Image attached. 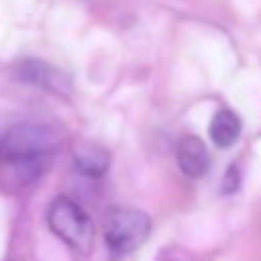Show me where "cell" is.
Instances as JSON below:
<instances>
[{
	"label": "cell",
	"mask_w": 261,
	"mask_h": 261,
	"mask_svg": "<svg viewBox=\"0 0 261 261\" xmlns=\"http://www.w3.org/2000/svg\"><path fill=\"white\" fill-rule=\"evenodd\" d=\"M175 159L184 175L188 177H202L210 167V155L202 139L194 135H186L177 141Z\"/></svg>",
	"instance_id": "5b68a950"
},
{
	"label": "cell",
	"mask_w": 261,
	"mask_h": 261,
	"mask_svg": "<svg viewBox=\"0 0 261 261\" xmlns=\"http://www.w3.org/2000/svg\"><path fill=\"white\" fill-rule=\"evenodd\" d=\"M208 133H210V139L212 143L218 147V149H228L232 147L239 137H241V118L228 110V108H220L212 120H210V126H208Z\"/></svg>",
	"instance_id": "8992f818"
},
{
	"label": "cell",
	"mask_w": 261,
	"mask_h": 261,
	"mask_svg": "<svg viewBox=\"0 0 261 261\" xmlns=\"http://www.w3.org/2000/svg\"><path fill=\"white\" fill-rule=\"evenodd\" d=\"M47 224L73 251L86 253L94 243V222L88 212L69 196H57L47 210Z\"/></svg>",
	"instance_id": "7a4b0ae2"
},
{
	"label": "cell",
	"mask_w": 261,
	"mask_h": 261,
	"mask_svg": "<svg viewBox=\"0 0 261 261\" xmlns=\"http://www.w3.org/2000/svg\"><path fill=\"white\" fill-rule=\"evenodd\" d=\"M159 261H190V257L186 255V251H181L177 247H169L159 253Z\"/></svg>",
	"instance_id": "9c48e42d"
},
{
	"label": "cell",
	"mask_w": 261,
	"mask_h": 261,
	"mask_svg": "<svg viewBox=\"0 0 261 261\" xmlns=\"http://www.w3.org/2000/svg\"><path fill=\"white\" fill-rule=\"evenodd\" d=\"M108 161H110L108 153L96 145H82L73 155V163L77 171L88 177H100L108 169Z\"/></svg>",
	"instance_id": "52a82bcc"
},
{
	"label": "cell",
	"mask_w": 261,
	"mask_h": 261,
	"mask_svg": "<svg viewBox=\"0 0 261 261\" xmlns=\"http://www.w3.org/2000/svg\"><path fill=\"white\" fill-rule=\"evenodd\" d=\"M16 75L27 82V84H33V86H39V88H45V90H51V92H67L69 90V80L63 71L51 67L49 63L45 61H39V59H24L16 65Z\"/></svg>",
	"instance_id": "277c9868"
},
{
	"label": "cell",
	"mask_w": 261,
	"mask_h": 261,
	"mask_svg": "<svg viewBox=\"0 0 261 261\" xmlns=\"http://www.w3.org/2000/svg\"><path fill=\"white\" fill-rule=\"evenodd\" d=\"M55 151V135L49 128L33 122L10 126L6 137L0 141V159L20 184L39 179L49 169Z\"/></svg>",
	"instance_id": "6da1fadb"
},
{
	"label": "cell",
	"mask_w": 261,
	"mask_h": 261,
	"mask_svg": "<svg viewBox=\"0 0 261 261\" xmlns=\"http://www.w3.org/2000/svg\"><path fill=\"white\" fill-rule=\"evenodd\" d=\"M151 234V218L135 208L112 210L104 222V239L110 251L114 253H133L137 251Z\"/></svg>",
	"instance_id": "3957f363"
},
{
	"label": "cell",
	"mask_w": 261,
	"mask_h": 261,
	"mask_svg": "<svg viewBox=\"0 0 261 261\" xmlns=\"http://www.w3.org/2000/svg\"><path fill=\"white\" fill-rule=\"evenodd\" d=\"M239 179H241L239 169L232 165V167H230V169H226V173H224V184H222V190H224L226 194H232V192L239 188Z\"/></svg>",
	"instance_id": "ba28073f"
}]
</instances>
